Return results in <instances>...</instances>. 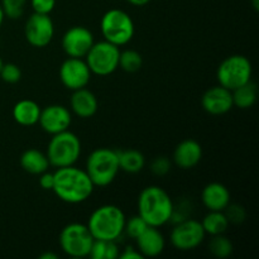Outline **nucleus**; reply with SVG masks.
Instances as JSON below:
<instances>
[{"instance_id": "obj_24", "label": "nucleus", "mask_w": 259, "mask_h": 259, "mask_svg": "<svg viewBox=\"0 0 259 259\" xmlns=\"http://www.w3.org/2000/svg\"><path fill=\"white\" fill-rule=\"evenodd\" d=\"M232 95L234 106H237L239 109H249L257 101V85L254 82H252V80H250L249 82L244 83L240 88L233 90Z\"/></svg>"}, {"instance_id": "obj_2", "label": "nucleus", "mask_w": 259, "mask_h": 259, "mask_svg": "<svg viewBox=\"0 0 259 259\" xmlns=\"http://www.w3.org/2000/svg\"><path fill=\"white\" fill-rule=\"evenodd\" d=\"M138 215L148 227L161 228L171 222L175 206L171 196L162 187H144L138 196Z\"/></svg>"}, {"instance_id": "obj_10", "label": "nucleus", "mask_w": 259, "mask_h": 259, "mask_svg": "<svg viewBox=\"0 0 259 259\" xmlns=\"http://www.w3.org/2000/svg\"><path fill=\"white\" fill-rule=\"evenodd\" d=\"M205 232L201 222L195 219H182L172 229L169 240L171 244L181 252L196 249L205 239Z\"/></svg>"}, {"instance_id": "obj_7", "label": "nucleus", "mask_w": 259, "mask_h": 259, "mask_svg": "<svg viewBox=\"0 0 259 259\" xmlns=\"http://www.w3.org/2000/svg\"><path fill=\"white\" fill-rule=\"evenodd\" d=\"M253 67L249 58L243 55H233L219 65L217 77L219 85L233 91L252 80Z\"/></svg>"}, {"instance_id": "obj_6", "label": "nucleus", "mask_w": 259, "mask_h": 259, "mask_svg": "<svg viewBox=\"0 0 259 259\" xmlns=\"http://www.w3.org/2000/svg\"><path fill=\"white\" fill-rule=\"evenodd\" d=\"M100 30L104 40L121 47L133 39L136 27L128 13L121 9H110L101 18Z\"/></svg>"}, {"instance_id": "obj_39", "label": "nucleus", "mask_w": 259, "mask_h": 259, "mask_svg": "<svg viewBox=\"0 0 259 259\" xmlns=\"http://www.w3.org/2000/svg\"><path fill=\"white\" fill-rule=\"evenodd\" d=\"M4 13H3V9H2V5H0V27H2L3 22H4Z\"/></svg>"}, {"instance_id": "obj_16", "label": "nucleus", "mask_w": 259, "mask_h": 259, "mask_svg": "<svg viewBox=\"0 0 259 259\" xmlns=\"http://www.w3.org/2000/svg\"><path fill=\"white\" fill-rule=\"evenodd\" d=\"M202 158V147L195 139L180 142L174 151V163L179 168L191 169L200 163Z\"/></svg>"}, {"instance_id": "obj_3", "label": "nucleus", "mask_w": 259, "mask_h": 259, "mask_svg": "<svg viewBox=\"0 0 259 259\" xmlns=\"http://www.w3.org/2000/svg\"><path fill=\"white\" fill-rule=\"evenodd\" d=\"M125 214L116 205H103L93 211L88 220V228L94 239L116 240L124 233Z\"/></svg>"}, {"instance_id": "obj_4", "label": "nucleus", "mask_w": 259, "mask_h": 259, "mask_svg": "<svg viewBox=\"0 0 259 259\" xmlns=\"http://www.w3.org/2000/svg\"><path fill=\"white\" fill-rule=\"evenodd\" d=\"M85 171L93 181L94 186L106 187L111 185L120 171L118 151L104 147L96 148L86 159Z\"/></svg>"}, {"instance_id": "obj_28", "label": "nucleus", "mask_w": 259, "mask_h": 259, "mask_svg": "<svg viewBox=\"0 0 259 259\" xmlns=\"http://www.w3.org/2000/svg\"><path fill=\"white\" fill-rule=\"evenodd\" d=\"M0 5H2L5 18L19 19L24 14L27 0H2Z\"/></svg>"}, {"instance_id": "obj_15", "label": "nucleus", "mask_w": 259, "mask_h": 259, "mask_svg": "<svg viewBox=\"0 0 259 259\" xmlns=\"http://www.w3.org/2000/svg\"><path fill=\"white\" fill-rule=\"evenodd\" d=\"M201 105L202 109L211 115L227 114L234 106L232 91L223 88L222 85L212 86L202 95Z\"/></svg>"}, {"instance_id": "obj_22", "label": "nucleus", "mask_w": 259, "mask_h": 259, "mask_svg": "<svg viewBox=\"0 0 259 259\" xmlns=\"http://www.w3.org/2000/svg\"><path fill=\"white\" fill-rule=\"evenodd\" d=\"M119 168L126 174H138L146 166V158L143 153L137 149L118 151Z\"/></svg>"}, {"instance_id": "obj_36", "label": "nucleus", "mask_w": 259, "mask_h": 259, "mask_svg": "<svg viewBox=\"0 0 259 259\" xmlns=\"http://www.w3.org/2000/svg\"><path fill=\"white\" fill-rule=\"evenodd\" d=\"M131 5H134V7H144V5L148 4L151 0H125Z\"/></svg>"}, {"instance_id": "obj_26", "label": "nucleus", "mask_w": 259, "mask_h": 259, "mask_svg": "<svg viewBox=\"0 0 259 259\" xmlns=\"http://www.w3.org/2000/svg\"><path fill=\"white\" fill-rule=\"evenodd\" d=\"M233 243L229 238L225 237L224 234L214 235L209 243V250L214 257L225 259L230 257L233 253Z\"/></svg>"}, {"instance_id": "obj_37", "label": "nucleus", "mask_w": 259, "mask_h": 259, "mask_svg": "<svg viewBox=\"0 0 259 259\" xmlns=\"http://www.w3.org/2000/svg\"><path fill=\"white\" fill-rule=\"evenodd\" d=\"M39 259H58V255L55 254V253H43L42 255H40Z\"/></svg>"}, {"instance_id": "obj_33", "label": "nucleus", "mask_w": 259, "mask_h": 259, "mask_svg": "<svg viewBox=\"0 0 259 259\" xmlns=\"http://www.w3.org/2000/svg\"><path fill=\"white\" fill-rule=\"evenodd\" d=\"M171 169V162L166 157H158L151 164V171L157 176H164Z\"/></svg>"}, {"instance_id": "obj_23", "label": "nucleus", "mask_w": 259, "mask_h": 259, "mask_svg": "<svg viewBox=\"0 0 259 259\" xmlns=\"http://www.w3.org/2000/svg\"><path fill=\"white\" fill-rule=\"evenodd\" d=\"M201 225L205 234L214 237V235L224 234L229 229L230 223L224 211H209L202 219Z\"/></svg>"}, {"instance_id": "obj_32", "label": "nucleus", "mask_w": 259, "mask_h": 259, "mask_svg": "<svg viewBox=\"0 0 259 259\" xmlns=\"http://www.w3.org/2000/svg\"><path fill=\"white\" fill-rule=\"evenodd\" d=\"M57 0H30L33 13L38 14H51L56 7Z\"/></svg>"}, {"instance_id": "obj_30", "label": "nucleus", "mask_w": 259, "mask_h": 259, "mask_svg": "<svg viewBox=\"0 0 259 259\" xmlns=\"http://www.w3.org/2000/svg\"><path fill=\"white\" fill-rule=\"evenodd\" d=\"M0 77L4 82L17 83L22 78V71L15 63H4L0 70Z\"/></svg>"}, {"instance_id": "obj_18", "label": "nucleus", "mask_w": 259, "mask_h": 259, "mask_svg": "<svg viewBox=\"0 0 259 259\" xmlns=\"http://www.w3.org/2000/svg\"><path fill=\"white\" fill-rule=\"evenodd\" d=\"M201 201L209 211H224L230 204V192L225 185L211 182L204 187Z\"/></svg>"}, {"instance_id": "obj_21", "label": "nucleus", "mask_w": 259, "mask_h": 259, "mask_svg": "<svg viewBox=\"0 0 259 259\" xmlns=\"http://www.w3.org/2000/svg\"><path fill=\"white\" fill-rule=\"evenodd\" d=\"M20 166L28 174L40 175L48 171L50 161H48L46 153L40 152L39 149L29 148L23 152L20 156Z\"/></svg>"}, {"instance_id": "obj_35", "label": "nucleus", "mask_w": 259, "mask_h": 259, "mask_svg": "<svg viewBox=\"0 0 259 259\" xmlns=\"http://www.w3.org/2000/svg\"><path fill=\"white\" fill-rule=\"evenodd\" d=\"M120 259H144L136 247H126L121 253H119Z\"/></svg>"}, {"instance_id": "obj_5", "label": "nucleus", "mask_w": 259, "mask_h": 259, "mask_svg": "<svg viewBox=\"0 0 259 259\" xmlns=\"http://www.w3.org/2000/svg\"><path fill=\"white\" fill-rule=\"evenodd\" d=\"M81 142L75 133L67 131L53 134L47 146L50 166L55 168L73 166L81 156Z\"/></svg>"}, {"instance_id": "obj_19", "label": "nucleus", "mask_w": 259, "mask_h": 259, "mask_svg": "<svg viewBox=\"0 0 259 259\" xmlns=\"http://www.w3.org/2000/svg\"><path fill=\"white\" fill-rule=\"evenodd\" d=\"M70 108L75 115L81 119H89L96 114L99 109L98 98L93 91L86 88L72 91L70 99Z\"/></svg>"}, {"instance_id": "obj_9", "label": "nucleus", "mask_w": 259, "mask_h": 259, "mask_svg": "<svg viewBox=\"0 0 259 259\" xmlns=\"http://www.w3.org/2000/svg\"><path fill=\"white\" fill-rule=\"evenodd\" d=\"M119 56L120 50L118 46L101 40L94 43L85 56V61L91 73L96 76H109L118 70Z\"/></svg>"}, {"instance_id": "obj_31", "label": "nucleus", "mask_w": 259, "mask_h": 259, "mask_svg": "<svg viewBox=\"0 0 259 259\" xmlns=\"http://www.w3.org/2000/svg\"><path fill=\"white\" fill-rule=\"evenodd\" d=\"M225 215H227L229 223L233 224H240V223L244 222L245 219V210L244 207L240 206V205H228L227 209L224 210Z\"/></svg>"}, {"instance_id": "obj_27", "label": "nucleus", "mask_w": 259, "mask_h": 259, "mask_svg": "<svg viewBox=\"0 0 259 259\" xmlns=\"http://www.w3.org/2000/svg\"><path fill=\"white\" fill-rule=\"evenodd\" d=\"M143 65V58L139 52L134 50H125L119 56V67L128 73L139 71Z\"/></svg>"}, {"instance_id": "obj_20", "label": "nucleus", "mask_w": 259, "mask_h": 259, "mask_svg": "<svg viewBox=\"0 0 259 259\" xmlns=\"http://www.w3.org/2000/svg\"><path fill=\"white\" fill-rule=\"evenodd\" d=\"M40 106L30 99H23L19 100L13 108V119L17 121L19 125L32 126L38 124L40 115Z\"/></svg>"}, {"instance_id": "obj_13", "label": "nucleus", "mask_w": 259, "mask_h": 259, "mask_svg": "<svg viewBox=\"0 0 259 259\" xmlns=\"http://www.w3.org/2000/svg\"><path fill=\"white\" fill-rule=\"evenodd\" d=\"M94 43L95 39L93 32L83 25H73L68 28L61 39L63 52L68 57L73 58H85Z\"/></svg>"}, {"instance_id": "obj_8", "label": "nucleus", "mask_w": 259, "mask_h": 259, "mask_svg": "<svg viewBox=\"0 0 259 259\" xmlns=\"http://www.w3.org/2000/svg\"><path fill=\"white\" fill-rule=\"evenodd\" d=\"M94 240L88 225L81 223H71L60 233L61 249L71 258L89 257Z\"/></svg>"}, {"instance_id": "obj_17", "label": "nucleus", "mask_w": 259, "mask_h": 259, "mask_svg": "<svg viewBox=\"0 0 259 259\" xmlns=\"http://www.w3.org/2000/svg\"><path fill=\"white\" fill-rule=\"evenodd\" d=\"M166 240L158 228L148 227L136 239V248L143 258L158 257L163 253Z\"/></svg>"}, {"instance_id": "obj_14", "label": "nucleus", "mask_w": 259, "mask_h": 259, "mask_svg": "<svg viewBox=\"0 0 259 259\" xmlns=\"http://www.w3.org/2000/svg\"><path fill=\"white\" fill-rule=\"evenodd\" d=\"M71 121H72L71 111L66 106L53 104L40 110L38 124L46 133L53 136V134L67 131L71 125Z\"/></svg>"}, {"instance_id": "obj_11", "label": "nucleus", "mask_w": 259, "mask_h": 259, "mask_svg": "<svg viewBox=\"0 0 259 259\" xmlns=\"http://www.w3.org/2000/svg\"><path fill=\"white\" fill-rule=\"evenodd\" d=\"M24 35L27 42L33 47H47L55 37V24L50 14L33 13L25 22Z\"/></svg>"}, {"instance_id": "obj_1", "label": "nucleus", "mask_w": 259, "mask_h": 259, "mask_svg": "<svg viewBox=\"0 0 259 259\" xmlns=\"http://www.w3.org/2000/svg\"><path fill=\"white\" fill-rule=\"evenodd\" d=\"M55 184L52 191L56 196L67 204H81L90 199L94 192V184L85 169L68 166L57 168L53 174Z\"/></svg>"}, {"instance_id": "obj_25", "label": "nucleus", "mask_w": 259, "mask_h": 259, "mask_svg": "<svg viewBox=\"0 0 259 259\" xmlns=\"http://www.w3.org/2000/svg\"><path fill=\"white\" fill-rule=\"evenodd\" d=\"M119 247L115 240H94L89 257L91 259H116L119 258Z\"/></svg>"}, {"instance_id": "obj_40", "label": "nucleus", "mask_w": 259, "mask_h": 259, "mask_svg": "<svg viewBox=\"0 0 259 259\" xmlns=\"http://www.w3.org/2000/svg\"><path fill=\"white\" fill-rule=\"evenodd\" d=\"M3 65H4V62H3V60H2V58H0V70H2Z\"/></svg>"}, {"instance_id": "obj_29", "label": "nucleus", "mask_w": 259, "mask_h": 259, "mask_svg": "<svg viewBox=\"0 0 259 259\" xmlns=\"http://www.w3.org/2000/svg\"><path fill=\"white\" fill-rule=\"evenodd\" d=\"M148 228L147 223L142 219L139 215H134V217L129 218L125 220V225H124V233H126L131 239L136 240L144 230Z\"/></svg>"}, {"instance_id": "obj_38", "label": "nucleus", "mask_w": 259, "mask_h": 259, "mask_svg": "<svg viewBox=\"0 0 259 259\" xmlns=\"http://www.w3.org/2000/svg\"><path fill=\"white\" fill-rule=\"evenodd\" d=\"M250 2H252L253 9H254L255 12H258V10H259V0H250Z\"/></svg>"}, {"instance_id": "obj_34", "label": "nucleus", "mask_w": 259, "mask_h": 259, "mask_svg": "<svg viewBox=\"0 0 259 259\" xmlns=\"http://www.w3.org/2000/svg\"><path fill=\"white\" fill-rule=\"evenodd\" d=\"M53 184H55V176H53V174L46 171L39 175V186L42 187L43 190L52 191Z\"/></svg>"}, {"instance_id": "obj_12", "label": "nucleus", "mask_w": 259, "mask_h": 259, "mask_svg": "<svg viewBox=\"0 0 259 259\" xmlns=\"http://www.w3.org/2000/svg\"><path fill=\"white\" fill-rule=\"evenodd\" d=\"M60 80L66 89L71 91L83 89L91 80V71L85 58L68 57L60 66Z\"/></svg>"}]
</instances>
